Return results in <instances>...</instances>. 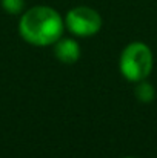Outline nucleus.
<instances>
[{"mask_svg":"<svg viewBox=\"0 0 157 158\" xmlns=\"http://www.w3.org/2000/svg\"><path fill=\"white\" fill-rule=\"evenodd\" d=\"M22 37L37 46L55 43L63 32V20L50 6H34L28 9L19 23Z\"/></svg>","mask_w":157,"mask_h":158,"instance_id":"1","label":"nucleus"},{"mask_svg":"<svg viewBox=\"0 0 157 158\" xmlns=\"http://www.w3.org/2000/svg\"><path fill=\"white\" fill-rule=\"evenodd\" d=\"M153 69V54L145 43H129L120 57V71L129 81L145 80Z\"/></svg>","mask_w":157,"mask_h":158,"instance_id":"2","label":"nucleus"},{"mask_svg":"<svg viewBox=\"0 0 157 158\" xmlns=\"http://www.w3.org/2000/svg\"><path fill=\"white\" fill-rule=\"evenodd\" d=\"M66 26L80 37H89L102 28V19L97 11L88 6H77L66 14Z\"/></svg>","mask_w":157,"mask_h":158,"instance_id":"3","label":"nucleus"},{"mask_svg":"<svg viewBox=\"0 0 157 158\" xmlns=\"http://www.w3.org/2000/svg\"><path fill=\"white\" fill-rule=\"evenodd\" d=\"M54 54L55 57L63 61V63H76L80 57V48L77 45L76 40L71 39H63V40H57L54 45Z\"/></svg>","mask_w":157,"mask_h":158,"instance_id":"4","label":"nucleus"},{"mask_svg":"<svg viewBox=\"0 0 157 158\" xmlns=\"http://www.w3.org/2000/svg\"><path fill=\"white\" fill-rule=\"evenodd\" d=\"M154 88H153V85H150L148 81H140L139 85H137V88H136V95H137V98L140 100V102H143V103H150V102H153L154 100Z\"/></svg>","mask_w":157,"mask_h":158,"instance_id":"5","label":"nucleus"},{"mask_svg":"<svg viewBox=\"0 0 157 158\" xmlns=\"http://www.w3.org/2000/svg\"><path fill=\"white\" fill-rule=\"evenodd\" d=\"M2 6L9 14H19L25 6V0H2Z\"/></svg>","mask_w":157,"mask_h":158,"instance_id":"6","label":"nucleus"},{"mask_svg":"<svg viewBox=\"0 0 157 158\" xmlns=\"http://www.w3.org/2000/svg\"><path fill=\"white\" fill-rule=\"evenodd\" d=\"M128 158H129V157H128Z\"/></svg>","mask_w":157,"mask_h":158,"instance_id":"7","label":"nucleus"}]
</instances>
